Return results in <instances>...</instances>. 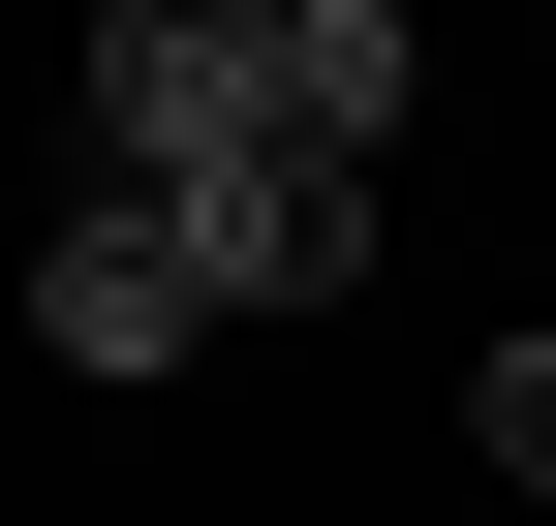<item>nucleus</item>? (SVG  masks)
Returning <instances> with one entry per match:
<instances>
[{"label": "nucleus", "instance_id": "obj_2", "mask_svg": "<svg viewBox=\"0 0 556 526\" xmlns=\"http://www.w3.org/2000/svg\"><path fill=\"white\" fill-rule=\"evenodd\" d=\"M186 341H217V248H186L155 186H93V217L31 248V372H186Z\"/></svg>", "mask_w": 556, "mask_h": 526}, {"label": "nucleus", "instance_id": "obj_3", "mask_svg": "<svg viewBox=\"0 0 556 526\" xmlns=\"http://www.w3.org/2000/svg\"><path fill=\"white\" fill-rule=\"evenodd\" d=\"M155 217L217 248V310H309L340 248H371V186H340V155H217V186H155Z\"/></svg>", "mask_w": 556, "mask_h": 526}, {"label": "nucleus", "instance_id": "obj_5", "mask_svg": "<svg viewBox=\"0 0 556 526\" xmlns=\"http://www.w3.org/2000/svg\"><path fill=\"white\" fill-rule=\"evenodd\" d=\"M464 465H495V496H556V341H495V372H464Z\"/></svg>", "mask_w": 556, "mask_h": 526}, {"label": "nucleus", "instance_id": "obj_1", "mask_svg": "<svg viewBox=\"0 0 556 526\" xmlns=\"http://www.w3.org/2000/svg\"><path fill=\"white\" fill-rule=\"evenodd\" d=\"M278 155V0H93V186Z\"/></svg>", "mask_w": 556, "mask_h": 526}, {"label": "nucleus", "instance_id": "obj_4", "mask_svg": "<svg viewBox=\"0 0 556 526\" xmlns=\"http://www.w3.org/2000/svg\"><path fill=\"white\" fill-rule=\"evenodd\" d=\"M402 93H433V62H402V0H278V155L371 186V155H402Z\"/></svg>", "mask_w": 556, "mask_h": 526}]
</instances>
